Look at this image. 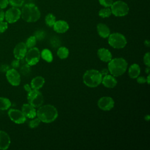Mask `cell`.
Instances as JSON below:
<instances>
[{"mask_svg": "<svg viewBox=\"0 0 150 150\" xmlns=\"http://www.w3.org/2000/svg\"><path fill=\"white\" fill-rule=\"evenodd\" d=\"M98 108L104 111H109L114 106V101L111 97L104 96L101 97L97 101Z\"/></svg>", "mask_w": 150, "mask_h": 150, "instance_id": "12", "label": "cell"}, {"mask_svg": "<svg viewBox=\"0 0 150 150\" xmlns=\"http://www.w3.org/2000/svg\"><path fill=\"white\" fill-rule=\"evenodd\" d=\"M97 30L99 36L103 38H108L110 34V30L108 26L103 23L97 24Z\"/></svg>", "mask_w": 150, "mask_h": 150, "instance_id": "19", "label": "cell"}, {"mask_svg": "<svg viewBox=\"0 0 150 150\" xmlns=\"http://www.w3.org/2000/svg\"><path fill=\"white\" fill-rule=\"evenodd\" d=\"M55 22H56V17L53 14L49 13L46 16L45 23L47 26H49L50 27L53 26V25L54 24Z\"/></svg>", "mask_w": 150, "mask_h": 150, "instance_id": "26", "label": "cell"}, {"mask_svg": "<svg viewBox=\"0 0 150 150\" xmlns=\"http://www.w3.org/2000/svg\"><path fill=\"white\" fill-rule=\"evenodd\" d=\"M149 56L150 54L149 52H147L144 54L143 60H144V63L145 64V66L149 67L150 66V59H149Z\"/></svg>", "mask_w": 150, "mask_h": 150, "instance_id": "34", "label": "cell"}, {"mask_svg": "<svg viewBox=\"0 0 150 150\" xmlns=\"http://www.w3.org/2000/svg\"><path fill=\"white\" fill-rule=\"evenodd\" d=\"M11 106V101L5 97H0V110H6Z\"/></svg>", "mask_w": 150, "mask_h": 150, "instance_id": "24", "label": "cell"}, {"mask_svg": "<svg viewBox=\"0 0 150 150\" xmlns=\"http://www.w3.org/2000/svg\"><path fill=\"white\" fill-rule=\"evenodd\" d=\"M8 29V22L1 21L0 22V33H4Z\"/></svg>", "mask_w": 150, "mask_h": 150, "instance_id": "35", "label": "cell"}, {"mask_svg": "<svg viewBox=\"0 0 150 150\" xmlns=\"http://www.w3.org/2000/svg\"><path fill=\"white\" fill-rule=\"evenodd\" d=\"M6 77L8 82L13 86H18L21 83L20 73L15 69H9L6 71Z\"/></svg>", "mask_w": 150, "mask_h": 150, "instance_id": "11", "label": "cell"}, {"mask_svg": "<svg viewBox=\"0 0 150 150\" xmlns=\"http://www.w3.org/2000/svg\"><path fill=\"white\" fill-rule=\"evenodd\" d=\"M54 30L59 33H63L67 32L69 28L67 22L63 20L56 21L53 26Z\"/></svg>", "mask_w": 150, "mask_h": 150, "instance_id": "15", "label": "cell"}, {"mask_svg": "<svg viewBox=\"0 0 150 150\" xmlns=\"http://www.w3.org/2000/svg\"><path fill=\"white\" fill-rule=\"evenodd\" d=\"M36 116L42 122L50 123L57 118L58 111L54 106L46 104L39 107L36 111Z\"/></svg>", "mask_w": 150, "mask_h": 150, "instance_id": "1", "label": "cell"}, {"mask_svg": "<svg viewBox=\"0 0 150 150\" xmlns=\"http://www.w3.org/2000/svg\"><path fill=\"white\" fill-rule=\"evenodd\" d=\"M45 82V79L42 76H36L31 80L30 87L32 89L39 90L43 87Z\"/></svg>", "mask_w": 150, "mask_h": 150, "instance_id": "20", "label": "cell"}, {"mask_svg": "<svg viewBox=\"0 0 150 150\" xmlns=\"http://www.w3.org/2000/svg\"><path fill=\"white\" fill-rule=\"evenodd\" d=\"M137 78V81L139 84H144L146 82V78L144 76H138Z\"/></svg>", "mask_w": 150, "mask_h": 150, "instance_id": "38", "label": "cell"}, {"mask_svg": "<svg viewBox=\"0 0 150 150\" xmlns=\"http://www.w3.org/2000/svg\"><path fill=\"white\" fill-rule=\"evenodd\" d=\"M112 14L111 9L109 7H105L104 8H103L100 9L98 12V15L103 18H108L110 16V15Z\"/></svg>", "mask_w": 150, "mask_h": 150, "instance_id": "27", "label": "cell"}, {"mask_svg": "<svg viewBox=\"0 0 150 150\" xmlns=\"http://www.w3.org/2000/svg\"><path fill=\"white\" fill-rule=\"evenodd\" d=\"M146 80L147 83L149 84V75H148V76H147V77L146 78Z\"/></svg>", "mask_w": 150, "mask_h": 150, "instance_id": "46", "label": "cell"}, {"mask_svg": "<svg viewBox=\"0 0 150 150\" xmlns=\"http://www.w3.org/2000/svg\"><path fill=\"white\" fill-rule=\"evenodd\" d=\"M21 111L25 116L28 118H33L36 116V110L35 107L29 103L23 104Z\"/></svg>", "mask_w": 150, "mask_h": 150, "instance_id": "14", "label": "cell"}, {"mask_svg": "<svg viewBox=\"0 0 150 150\" xmlns=\"http://www.w3.org/2000/svg\"><path fill=\"white\" fill-rule=\"evenodd\" d=\"M27 100L28 103L35 108L39 107L43 103V96L39 90L32 89V90L28 93Z\"/></svg>", "mask_w": 150, "mask_h": 150, "instance_id": "7", "label": "cell"}, {"mask_svg": "<svg viewBox=\"0 0 150 150\" xmlns=\"http://www.w3.org/2000/svg\"><path fill=\"white\" fill-rule=\"evenodd\" d=\"M9 69V67L8 66V65H2L1 66V68H0V70L2 71H6L8 70Z\"/></svg>", "mask_w": 150, "mask_h": 150, "instance_id": "40", "label": "cell"}, {"mask_svg": "<svg viewBox=\"0 0 150 150\" xmlns=\"http://www.w3.org/2000/svg\"><path fill=\"white\" fill-rule=\"evenodd\" d=\"M141 69L138 64L134 63L131 64L128 69V75L132 79H136L139 76Z\"/></svg>", "mask_w": 150, "mask_h": 150, "instance_id": "21", "label": "cell"}, {"mask_svg": "<svg viewBox=\"0 0 150 150\" xmlns=\"http://www.w3.org/2000/svg\"><path fill=\"white\" fill-rule=\"evenodd\" d=\"M98 58L104 62H108L112 59V54L109 50L105 48H100L97 51Z\"/></svg>", "mask_w": 150, "mask_h": 150, "instance_id": "18", "label": "cell"}, {"mask_svg": "<svg viewBox=\"0 0 150 150\" xmlns=\"http://www.w3.org/2000/svg\"><path fill=\"white\" fill-rule=\"evenodd\" d=\"M11 144V139L9 135L4 131H0V149H8Z\"/></svg>", "mask_w": 150, "mask_h": 150, "instance_id": "17", "label": "cell"}, {"mask_svg": "<svg viewBox=\"0 0 150 150\" xmlns=\"http://www.w3.org/2000/svg\"><path fill=\"white\" fill-rule=\"evenodd\" d=\"M108 44L115 49L124 48L127 45V39L125 37L120 33H113L108 36Z\"/></svg>", "mask_w": 150, "mask_h": 150, "instance_id": "5", "label": "cell"}, {"mask_svg": "<svg viewBox=\"0 0 150 150\" xmlns=\"http://www.w3.org/2000/svg\"><path fill=\"white\" fill-rule=\"evenodd\" d=\"M23 88H24V89H25V91H26L28 93V92H29L30 90H32V88H31V87H30V86L29 85V84H25V85H24V86H23Z\"/></svg>", "mask_w": 150, "mask_h": 150, "instance_id": "41", "label": "cell"}, {"mask_svg": "<svg viewBox=\"0 0 150 150\" xmlns=\"http://www.w3.org/2000/svg\"><path fill=\"white\" fill-rule=\"evenodd\" d=\"M150 119V116L149 115H146L145 116V120L146 121H149Z\"/></svg>", "mask_w": 150, "mask_h": 150, "instance_id": "44", "label": "cell"}, {"mask_svg": "<svg viewBox=\"0 0 150 150\" xmlns=\"http://www.w3.org/2000/svg\"><path fill=\"white\" fill-rule=\"evenodd\" d=\"M40 122H41V121L38 117L33 118H32V120L31 121H29V126L30 128H35L39 125Z\"/></svg>", "mask_w": 150, "mask_h": 150, "instance_id": "32", "label": "cell"}, {"mask_svg": "<svg viewBox=\"0 0 150 150\" xmlns=\"http://www.w3.org/2000/svg\"><path fill=\"white\" fill-rule=\"evenodd\" d=\"M102 78L103 76L100 71L96 69H90L84 73L83 81L86 86L93 88L101 83Z\"/></svg>", "mask_w": 150, "mask_h": 150, "instance_id": "4", "label": "cell"}, {"mask_svg": "<svg viewBox=\"0 0 150 150\" xmlns=\"http://www.w3.org/2000/svg\"><path fill=\"white\" fill-rule=\"evenodd\" d=\"M21 16V11L16 7L8 9L5 13V19L8 23H13L17 22Z\"/></svg>", "mask_w": 150, "mask_h": 150, "instance_id": "9", "label": "cell"}, {"mask_svg": "<svg viewBox=\"0 0 150 150\" xmlns=\"http://www.w3.org/2000/svg\"><path fill=\"white\" fill-rule=\"evenodd\" d=\"M36 41H37V40L34 36H31L29 38H28L25 43V45H26L27 48L30 49V48L35 47V46L36 44Z\"/></svg>", "mask_w": 150, "mask_h": 150, "instance_id": "29", "label": "cell"}, {"mask_svg": "<svg viewBox=\"0 0 150 150\" xmlns=\"http://www.w3.org/2000/svg\"><path fill=\"white\" fill-rule=\"evenodd\" d=\"M101 83L104 87L109 88H112L116 86L117 84V81L114 76L111 74H108L103 77Z\"/></svg>", "mask_w": 150, "mask_h": 150, "instance_id": "16", "label": "cell"}, {"mask_svg": "<svg viewBox=\"0 0 150 150\" xmlns=\"http://www.w3.org/2000/svg\"><path fill=\"white\" fill-rule=\"evenodd\" d=\"M31 71L30 66L25 63V64H22L20 67V73L22 75L24 76H28L30 74Z\"/></svg>", "mask_w": 150, "mask_h": 150, "instance_id": "25", "label": "cell"}, {"mask_svg": "<svg viewBox=\"0 0 150 150\" xmlns=\"http://www.w3.org/2000/svg\"><path fill=\"white\" fill-rule=\"evenodd\" d=\"M9 4V0H0V8L4 9Z\"/></svg>", "mask_w": 150, "mask_h": 150, "instance_id": "37", "label": "cell"}, {"mask_svg": "<svg viewBox=\"0 0 150 150\" xmlns=\"http://www.w3.org/2000/svg\"><path fill=\"white\" fill-rule=\"evenodd\" d=\"M128 63L122 57L112 59L108 63V70L110 74L114 77L122 75L127 69Z\"/></svg>", "mask_w": 150, "mask_h": 150, "instance_id": "3", "label": "cell"}, {"mask_svg": "<svg viewBox=\"0 0 150 150\" xmlns=\"http://www.w3.org/2000/svg\"><path fill=\"white\" fill-rule=\"evenodd\" d=\"M28 48L25 45V43L19 42L18 43L13 49V55L15 59L22 60L25 57Z\"/></svg>", "mask_w": 150, "mask_h": 150, "instance_id": "13", "label": "cell"}, {"mask_svg": "<svg viewBox=\"0 0 150 150\" xmlns=\"http://www.w3.org/2000/svg\"><path fill=\"white\" fill-rule=\"evenodd\" d=\"M144 42H145V46H147V47H149V46L150 43H149V40H146Z\"/></svg>", "mask_w": 150, "mask_h": 150, "instance_id": "43", "label": "cell"}, {"mask_svg": "<svg viewBox=\"0 0 150 150\" xmlns=\"http://www.w3.org/2000/svg\"><path fill=\"white\" fill-rule=\"evenodd\" d=\"M111 13L115 16H124L128 14L129 7L128 5L122 1L113 2L110 6Z\"/></svg>", "mask_w": 150, "mask_h": 150, "instance_id": "6", "label": "cell"}, {"mask_svg": "<svg viewBox=\"0 0 150 150\" xmlns=\"http://www.w3.org/2000/svg\"><path fill=\"white\" fill-rule=\"evenodd\" d=\"M50 45L53 48H59L61 45V40L57 36H53L50 39Z\"/></svg>", "mask_w": 150, "mask_h": 150, "instance_id": "28", "label": "cell"}, {"mask_svg": "<svg viewBox=\"0 0 150 150\" xmlns=\"http://www.w3.org/2000/svg\"><path fill=\"white\" fill-rule=\"evenodd\" d=\"M33 36L35 37V38L37 40L40 41V40H42L44 39V38H45V36H46V33L44 30H38L35 32V34Z\"/></svg>", "mask_w": 150, "mask_h": 150, "instance_id": "30", "label": "cell"}, {"mask_svg": "<svg viewBox=\"0 0 150 150\" xmlns=\"http://www.w3.org/2000/svg\"><path fill=\"white\" fill-rule=\"evenodd\" d=\"M21 16L27 22H35L39 19L40 12L34 4H26L22 7Z\"/></svg>", "mask_w": 150, "mask_h": 150, "instance_id": "2", "label": "cell"}, {"mask_svg": "<svg viewBox=\"0 0 150 150\" xmlns=\"http://www.w3.org/2000/svg\"><path fill=\"white\" fill-rule=\"evenodd\" d=\"M5 19V13L2 9L0 8V22L3 21Z\"/></svg>", "mask_w": 150, "mask_h": 150, "instance_id": "39", "label": "cell"}, {"mask_svg": "<svg viewBox=\"0 0 150 150\" xmlns=\"http://www.w3.org/2000/svg\"><path fill=\"white\" fill-rule=\"evenodd\" d=\"M100 73H101V74H102V76H105V75L108 74V73H109V71H108V69L104 68V69H103L101 70Z\"/></svg>", "mask_w": 150, "mask_h": 150, "instance_id": "42", "label": "cell"}, {"mask_svg": "<svg viewBox=\"0 0 150 150\" xmlns=\"http://www.w3.org/2000/svg\"><path fill=\"white\" fill-rule=\"evenodd\" d=\"M145 72H146V73L149 74V67H148V66L146 67V68L145 69Z\"/></svg>", "mask_w": 150, "mask_h": 150, "instance_id": "45", "label": "cell"}, {"mask_svg": "<svg viewBox=\"0 0 150 150\" xmlns=\"http://www.w3.org/2000/svg\"><path fill=\"white\" fill-rule=\"evenodd\" d=\"M69 54V49L64 46H60L57 48V55L61 59H66Z\"/></svg>", "mask_w": 150, "mask_h": 150, "instance_id": "23", "label": "cell"}, {"mask_svg": "<svg viewBox=\"0 0 150 150\" xmlns=\"http://www.w3.org/2000/svg\"><path fill=\"white\" fill-rule=\"evenodd\" d=\"M8 114L11 120L16 124H21L26 121V117L21 110L11 108L8 111Z\"/></svg>", "mask_w": 150, "mask_h": 150, "instance_id": "10", "label": "cell"}, {"mask_svg": "<svg viewBox=\"0 0 150 150\" xmlns=\"http://www.w3.org/2000/svg\"><path fill=\"white\" fill-rule=\"evenodd\" d=\"M99 3L104 7H110L113 3V0H98Z\"/></svg>", "mask_w": 150, "mask_h": 150, "instance_id": "33", "label": "cell"}, {"mask_svg": "<svg viewBox=\"0 0 150 150\" xmlns=\"http://www.w3.org/2000/svg\"><path fill=\"white\" fill-rule=\"evenodd\" d=\"M25 0H9V4L12 7L19 8L23 6Z\"/></svg>", "mask_w": 150, "mask_h": 150, "instance_id": "31", "label": "cell"}, {"mask_svg": "<svg viewBox=\"0 0 150 150\" xmlns=\"http://www.w3.org/2000/svg\"><path fill=\"white\" fill-rule=\"evenodd\" d=\"M40 57L46 62L50 63L53 61V54L51 51L47 49H44L40 52Z\"/></svg>", "mask_w": 150, "mask_h": 150, "instance_id": "22", "label": "cell"}, {"mask_svg": "<svg viewBox=\"0 0 150 150\" xmlns=\"http://www.w3.org/2000/svg\"><path fill=\"white\" fill-rule=\"evenodd\" d=\"M19 60H20L16 59L13 60L12 62V63H11V66H12V67L13 69H17V68H18V67H19V66H20V61H19Z\"/></svg>", "mask_w": 150, "mask_h": 150, "instance_id": "36", "label": "cell"}, {"mask_svg": "<svg viewBox=\"0 0 150 150\" xmlns=\"http://www.w3.org/2000/svg\"><path fill=\"white\" fill-rule=\"evenodd\" d=\"M40 58V52L37 47H33L29 49L25 55V60L27 64L31 66H34L37 64Z\"/></svg>", "mask_w": 150, "mask_h": 150, "instance_id": "8", "label": "cell"}]
</instances>
